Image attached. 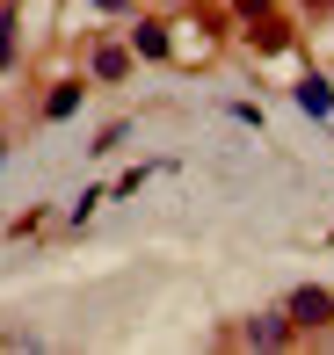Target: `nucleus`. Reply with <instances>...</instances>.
<instances>
[{
	"label": "nucleus",
	"mask_w": 334,
	"mask_h": 355,
	"mask_svg": "<svg viewBox=\"0 0 334 355\" xmlns=\"http://www.w3.org/2000/svg\"><path fill=\"white\" fill-rule=\"evenodd\" d=\"M312 8H320V15H334V0H312Z\"/></svg>",
	"instance_id": "39448f33"
},
{
	"label": "nucleus",
	"mask_w": 334,
	"mask_h": 355,
	"mask_svg": "<svg viewBox=\"0 0 334 355\" xmlns=\"http://www.w3.org/2000/svg\"><path fill=\"white\" fill-rule=\"evenodd\" d=\"M15 58V22H0V66Z\"/></svg>",
	"instance_id": "20e7f679"
},
{
	"label": "nucleus",
	"mask_w": 334,
	"mask_h": 355,
	"mask_svg": "<svg viewBox=\"0 0 334 355\" xmlns=\"http://www.w3.org/2000/svg\"><path fill=\"white\" fill-rule=\"evenodd\" d=\"M138 51H146V58H167V29L146 22V29H138Z\"/></svg>",
	"instance_id": "7ed1b4c3"
},
{
	"label": "nucleus",
	"mask_w": 334,
	"mask_h": 355,
	"mask_svg": "<svg viewBox=\"0 0 334 355\" xmlns=\"http://www.w3.org/2000/svg\"><path fill=\"white\" fill-rule=\"evenodd\" d=\"M298 102H306L312 116H327V109H334V87H327V80H306V87H298Z\"/></svg>",
	"instance_id": "f03ea898"
},
{
	"label": "nucleus",
	"mask_w": 334,
	"mask_h": 355,
	"mask_svg": "<svg viewBox=\"0 0 334 355\" xmlns=\"http://www.w3.org/2000/svg\"><path fill=\"white\" fill-rule=\"evenodd\" d=\"M327 319H334L327 290H298V297H291V327H327Z\"/></svg>",
	"instance_id": "f257e3e1"
}]
</instances>
